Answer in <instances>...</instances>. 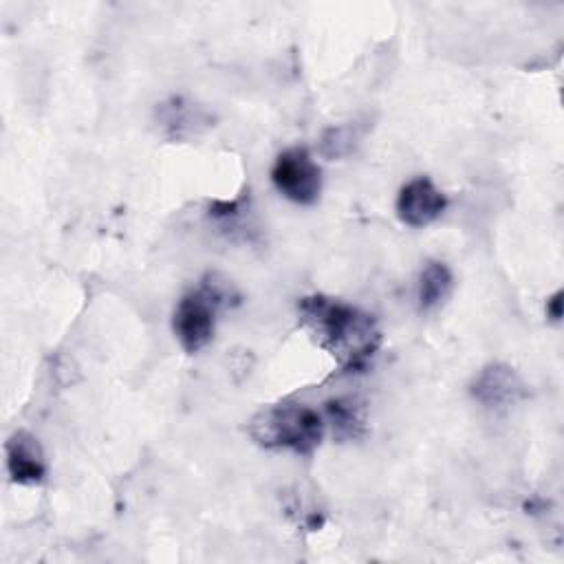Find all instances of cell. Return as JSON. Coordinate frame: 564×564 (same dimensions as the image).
Returning <instances> with one entry per match:
<instances>
[{
	"label": "cell",
	"instance_id": "1",
	"mask_svg": "<svg viewBox=\"0 0 564 564\" xmlns=\"http://www.w3.org/2000/svg\"><path fill=\"white\" fill-rule=\"evenodd\" d=\"M297 311L315 341L346 372L364 370L381 346L377 319L352 304L326 295H306Z\"/></svg>",
	"mask_w": 564,
	"mask_h": 564
},
{
	"label": "cell",
	"instance_id": "2",
	"mask_svg": "<svg viewBox=\"0 0 564 564\" xmlns=\"http://www.w3.org/2000/svg\"><path fill=\"white\" fill-rule=\"evenodd\" d=\"M324 432V416L315 408L295 401L269 405L249 421V434L258 445L267 449H291L295 454L317 449Z\"/></svg>",
	"mask_w": 564,
	"mask_h": 564
},
{
	"label": "cell",
	"instance_id": "3",
	"mask_svg": "<svg viewBox=\"0 0 564 564\" xmlns=\"http://www.w3.org/2000/svg\"><path fill=\"white\" fill-rule=\"evenodd\" d=\"M231 286L229 282H218L216 275H207L196 291H187L176 308L172 328L185 352H198L214 337L216 313L220 306L229 304Z\"/></svg>",
	"mask_w": 564,
	"mask_h": 564
},
{
	"label": "cell",
	"instance_id": "4",
	"mask_svg": "<svg viewBox=\"0 0 564 564\" xmlns=\"http://www.w3.org/2000/svg\"><path fill=\"white\" fill-rule=\"evenodd\" d=\"M271 181L284 198L297 205H313L322 192V172L302 145L278 154L271 167Z\"/></svg>",
	"mask_w": 564,
	"mask_h": 564
},
{
	"label": "cell",
	"instance_id": "5",
	"mask_svg": "<svg viewBox=\"0 0 564 564\" xmlns=\"http://www.w3.org/2000/svg\"><path fill=\"white\" fill-rule=\"evenodd\" d=\"M445 207L447 196L427 176L408 181L397 196V214L410 227H425L434 223Z\"/></svg>",
	"mask_w": 564,
	"mask_h": 564
},
{
	"label": "cell",
	"instance_id": "6",
	"mask_svg": "<svg viewBox=\"0 0 564 564\" xmlns=\"http://www.w3.org/2000/svg\"><path fill=\"white\" fill-rule=\"evenodd\" d=\"M522 394L524 383L520 375L505 364H491L482 368L471 383V397L485 408H507Z\"/></svg>",
	"mask_w": 564,
	"mask_h": 564
},
{
	"label": "cell",
	"instance_id": "7",
	"mask_svg": "<svg viewBox=\"0 0 564 564\" xmlns=\"http://www.w3.org/2000/svg\"><path fill=\"white\" fill-rule=\"evenodd\" d=\"M7 471L18 485H40L46 476V463L37 438L15 432L7 441Z\"/></svg>",
	"mask_w": 564,
	"mask_h": 564
},
{
	"label": "cell",
	"instance_id": "8",
	"mask_svg": "<svg viewBox=\"0 0 564 564\" xmlns=\"http://www.w3.org/2000/svg\"><path fill=\"white\" fill-rule=\"evenodd\" d=\"M452 284L454 275L445 262H427L419 278V308L434 311L436 306H441L449 297Z\"/></svg>",
	"mask_w": 564,
	"mask_h": 564
},
{
	"label": "cell",
	"instance_id": "9",
	"mask_svg": "<svg viewBox=\"0 0 564 564\" xmlns=\"http://www.w3.org/2000/svg\"><path fill=\"white\" fill-rule=\"evenodd\" d=\"M326 421L330 423L333 434L337 438H355L364 425L355 403L344 399H335L326 403Z\"/></svg>",
	"mask_w": 564,
	"mask_h": 564
},
{
	"label": "cell",
	"instance_id": "10",
	"mask_svg": "<svg viewBox=\"0 0 564 564\" xmlns=\"http://www.w3.org/2000/svg\"><path fill=\"white\" fill-rule=\"evenodd\" d=\"M562 297H564V293H562V291H555V293L546 300V315H549L553 322H560V319H562Z\"/></svg>",
	"mask_w": 564,
	"mask_h": 564
}]
</instances>
